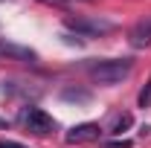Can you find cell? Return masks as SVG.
I'll list each match as a JSON object with an SVG mask.
<instances>
[{"instance_id": "6", "label": "cell", "mask_w": 151, "mask_h": 148, "mask_svg": "<svg viewBox=\"0 0 151 148\" xmlns=\"http://www.w3.org/2000/svg\"><path fill=\"white\" fill-rule=\"evenodd\" d=\"M131 125H134V116H131V113H119V116H113L111 131H113V134H122V131H128Z\"/></svg>"}, {"instance_id": "9", "label": "cell", "mask_w": 151, "mask_h": 148, "mask_svg": "<svg viewBox=\"0 0 151 148\" xmlns=\"http://www.w3.org/2000/svg\"><path fill=\"white\" fill-rule=\"evenodd\" d=\"M108 148H131L128 139H122V142H108Z\"/></svg>"}, {"instance_id": "8", "label": "cell", "mask_w": 151, "mask_h": 148, "mask_svg": "<svg viewBox=\"0 0 151 148\" xmlns=\"http://www.w3.org/2000/svg\"><path fill=\"white\" fill-rule=\"evenodd\" d=\"M0 148H26V145H20V142H12V139H3V142H0Z\"/></svg>"}, {"instance_id": "4", "label": "cell", "mask_w": 151, "mask_h": 148, "mask_svg": "<svg viewBox=\"0 0 151 148\" xmlns=\"http://www.w3.org/2000/svg\"><path fill=\"white\" fill-rule=\"evenodd\" d=\"M128 44H131L134 50H145V47H151V15L139 18L131 26V32H128Z\"/></svg>"}, {"instance_id": "2", "label": "cell", "mask_w": 151, "mask_h": 148, "mask_svg": "<svg viewBox=\"0 0 151 148\" xmlns=\"http://www.w3.org/2000/svg\"><path fill=\"white\" fill-rule=\"evenodd\" d=\"M20 125L29 131V134L44 137V134H50V131L55 128V119L47 111H41V108H23L20 111Z\"/></svg>"}, {"instance_id": "5", "label": "cell", "mask_w": 151, "mask_h": 148, "mask_svg": "<svg viewBox=\"0 0 151 148\" xmlns=\"http://www.w3.org/2000/svg\"><path fill=\"white\" fill-rule=\"evenodd\" d=\"M99 137H102V128L96 122H81L67 131V142H96Z\"/></svg>"}, {"instance_id": "1", "label": "cell", "mask_w": 151, "mask_h": 148, "mask_svg": "<svg viewBox=\"0 0 151 148\" xmlns=\"http://www.w3.org/2000/svg\"><path fill=\"white\" fill-rule=\"evenodd\" d=\"M87 70L96 84H119L131 73V61L128 58H105V61H93Z\"/></svg>"}, {"instance_id": "7", "label": "cell", "mask_w": 151, "mask_h": 148, "mask_svg": "<svg viewBox=\"0 0 151 148\" xmlns=\"http://www.w3.org/2000/svg\"><path fill=\"white\" fill-rule=\"evenodd\" d=\"M61 99H64V102H90V93H87V90H73V87H67V90L61 93Z\"/></svg>"}, {"instance_id": "3", "label": "cell", "mask_w": 151, "mask_h": 148, "mask_svg": "<svg viewBox=\"0 0 151 148\" xmlns=\"http://www.w3.org/2000/svg\"><path fill=\"white\" fill-rule=\"evenodd\" d=\"M67 26L76 29V32H81V35H105V32H111V29H113L111 20H99V18H90V20L70 18V20H67Z\"/></svg>"}]
</instances>
